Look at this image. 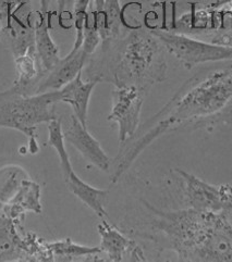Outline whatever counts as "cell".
Listing matches in <instances>:
<instances>
[{"label":"cell","instance_id":"obj_5","mask_svg":"<svg viewBox=\"0 0 232 262\" xmlns=\"http://www.w3.org/2000/svg\"><path fill=\"white\" fill-rule=\"evenodd\" d=\"M48 127V141L47 144L54 148L58 155L60 168H61L62 177L66 186L71 193L79 198L81 202L87 205L94 213H96L100 219H108V214L105 209V203L108 197L109 191L106 189H100L94 187L87 182H84L79 176H76L70 157L67 151L66 142L62 133V124L59 119L51 120L47 123Z\"/></svg>","mask_w":232,"mask_h":262},{"label":"cell","instance_id":"obj_18","mask_svg":"<svg viewBox=\"0 0 232 262\" xmlns=\"http://www.w3.org/2000/svg\"><path fill=\"white\" fill-rule=\"evenodd\" d=\"M122 10L120 0H105L101 20L97 23L101 41L117 38L121 34Z\"/></svg>","mask_w":232,"mask_h":262},{"label":"cell","instance_id":"obj_20","mask_svg":"<svg viewBox=\"0 0 232 262\" xmlns=\"http://www.w3.org/2000/svg\"><path fill=\"white\" fill-rule=\"evenodd\" d=\"M100 41L101 38L96 23V14L92 7L88 11L87 20H85L83 31V43L81 48L84 50L85 54L92 56L96 51Z\"/></svg>","mask_w":232,"mask_h":262},{"label":"cell","instance_id":"obj_16","mask_svg":"<svg viewBox=\"0 0 232 262\" xmlns=\"http://www.w3.org/2000/svg\"><path fill=\"white\" fill-rule=\"evenodd\" d=\"M37 19H34V34H35V49L45 74L53 70L61 58L59 48L50 36V29L47 16L40 10L37 11Z\"/></svg>","mask_w":232,"mask_h":262},{"label":"cell","instance_id":"obj_12","mask_svg":"<svg viewBox=\"0 0 232 262\" xmlns=\"http://www.w3.org/2000/svg\"><path fill=\"white\" fill-rule=\"evenodd\" d=\"M97 81L82 80V72L79 73L73 81L65 85L58 91L59 102L68 103L73 110V115L84 126H88V111L91 96Z\"/></svg>","mask_w":232,"mask_h":262},{"label":"cell","instance_id":"obj_25","mask_svg":"<svg viewBox=\"0 0 232 262\" xmlns=\"http://www.w3.org/2000/svg\"><path fill=\"white\" fill-rule=\"evenodd\" d=\"M75 2V0H58L57 4H58V12H59V19H61L62 14L65 13L66 8L69 4H71Z\"/></svg>","mask_w":232,"mask_h":262},{"label":"cell","instance_id":"obj_10","mask_svg":"<svg viewBox=\"0 0 232 262\" xmlns=\"http://www.w3.org/2000/svg\"><path fill=\"white\" fill-rule=\"evenodd\" d=\"M89 57L90 56L85 54L82 48L79 50L71 49V51L65 58H61L57 66L47 73L45 78H41L36 87L35 94L62 89L83 71Z\"/></svg>","mask_w":232,"mask_h":262},{"label":"cell","instance_id":"obj_15","mask_svg":"<svg viewBox=\"0 0 232 262\" xmlns=\"http://www.w3.org/2000/svg\"><path fill=\"white\" fill-rule=\"evenodd\" d=\"M14 59L16 78L12 86L23 94L34 95L38 83L45 75L39 62L35 45L32 46L24 55Z\"/></svg>","mask_w":232,"mask_h":262},{"label":"cell","instance_id":"obj_7","mask_svg":"<svg viewBox=\"0 0 232 262\" xmlns=\"http://www.w3.org/2000/svg\"><path fill=\"white\" fill-rule=\"evenodd\" d=\"M174 173L185 208L212 212L232 211V185H213L180 169H175Z\"/></svg>","mask_w":232,"mask_h":262},{"label":"cell","instance_id":"obj_21","mask_svg":"<svg viewBox=\"0 0 232 262\" xmlns=\"http://www.w3.org/2000/svg\"><path fill=\"white\" fill-rule=\"evenodd\" d=\"M91 0H75L73 9V22L75 29V39L72 50H79L83 43V31L87 20Z\"/></svg>","mask_w":232,"mask_h":262},{"label":"cell","instance_id":"obj_19","mask_svg":"<svg viewBox=\"0 0 232 262\" xmlns=\"http://www.w3.org/2000/svg\"><path fill=\"white\" fill-rule=\"evenodd\" d=\"M25 179H29V174L19 165H6L0 169V212L18 193Z\"/></svg>","mask_w":232,"mask_h":262},{"label":"cell","instance_id":"obj_9","mask_svg":"<svg viewBox=\"0 0 232 262\" xmlns=\"http://www.w3.org/2000/svg\"><path fill=\"white\" fill-rule=\"evenodd\" d=\"M62 133L65 142L74 147L85 160L102 172L110 171L111 159L100 143L89 132L88 126H84L74 115H71L70 121L62 127Z\"/></svg>","mask_w":232,"mask_h":262},{"label":"cell","instance_id":"obj_3","mask_svg":"<svg viewBox=\"0 0 232 262\" xmlns=\"http://www.w3.org/2000/svg\"><path fill=\"white\" fill-rule=\"evenodd\" d=\"M101 42L100 56L89 67V80L115 87L136 86L145 92L166 80V49L152 31L135 29Z\"/></svg>","mask_w":232,"mask_h":262},{"label":"cell","instance_id":"obj_22","mask_svg":"<svg viewBox=\"0 0 232 262\" xmlns=\"http://www.w3.org/2000/svg\"><path fill=\"white\" fill-rule=\"evenodd\" d=\"M210 42L217 43V45L227 46L232 48V33H222V34H216L210 39Z\"/></svg>","mask_w":232,"mask_h":262},{"label":"cell","instance_id":"obj_1","mask_svg":"<svg viewBox=\"0 0 232 262\" xmlns=\"http://www.w3.org/2000/svg\"><path fill=\"white\" fill-rule=\"evenodd\" d=\"M150 214L151 233L142 234L180 261L232 262V211L161 210L141 199Z\"/></svg>","mask_w":232,"mask_h":262},{"label":"cell","instance_id":"obj_13","mask_svg":"<svg viewBox=\"0 0 232 262\" xmlns=\"http://www.w3.org/2000/svg\"><path fill=\"white\" fill-rule=\"evenodd\" d=\"M97 232L100 236L99 248L101 254L106 255L110 261H122L125 255L131 256L137 247V244L133 239L128 237L107 219H101V222L97 225Z\"/></svg>","mask_w":232,"mask_h":262},{"label":"cell","instance_id":"obj_2","mask_svg":"<svg viewBox=\"0 0 232 262\" xmlns=\"http://www.w3.org/2000/svg\"><path fill=\"white\" fill-rule=\"evenodd\" d=\"M232 123V62L203 70L187 80L141 130L157 139L177 129H206Z\"/></svg>","mask_w":232,"mask_h":262},{"label":"cell","instance_id":"obj_8","mask_svg":"<svg viewBox=\"0 0 232 262\" xmlns=\"http://www.w3.org/2000/svg\"><path fill=\"white\" fill-rule=\"evenodd\" d=\"M146 92L136 86L115 87L113 107L107 120L118 126L119 146L126 143L140 128L141 112Z\"/></svg>","mask_w":232,"mask_h":262},{"label":"cell","instance_id":"obj_26","mask_svg":"<svg viewBox=\"0 0 232 262\" xmlns=\"http://www.w3.org/2000/svg\"><path fill=\"white\" fill-rule=\"evenodd\" d=\"M230 3H232V0H217L216 3H212V4L207 5V8L215 9V8H218V7H221V6H223V5L230 4Z\"/></svg>","mask_w":232,"mask_h":262},{"label":"cell","instance_id":"obj_24","mask_svg":"<svg viewBox=\"0 0 232 262\" xmlns=\"http://www.w3.org/2000/svg\"><path fill=\"white\" fill-rule=\"evenodd\" d=\"M39 4H40V11L47 16V21L51 26V11H50L51 0H39Z\"/></svg>","mask_w":232,"mask_h":262},{"label":"cell","instance_id":"obj_23","mask_svg":"<svg viewBox=\"0 0 232 262\" xmlns=\"http://www.w3.org/2000/svg\"><path fill=\"white\" fill-rule=\"evenodd\" d=\"M93 3H94L93 9L96 14V23H98L102 17V10H104L105 0H93Z\"/></svg>","mask_w":232,"mask_h":262},{"label":"cell","instance_id":"obj_14","mask_svg":"<svg viewBox=\"0 0 232 262\" xmlns=\"http://www.w3.org/2000/svg\"><path fill=\"white\" fill-rule=\"evenodd\" d=\"M0 261H29L25 231L0 212Z\"/></svg>","mask_w":232,"mask_h":262},{"label":"cell","instance_id":"obj_27","mask_svg":"<svg viewBox=\"0 0 232 262\" xmlns=\"http://www.w3.org/2000/svg\"><path fill=\"white\" fill-rule=\"evenodd\" d=\"M6 23H7V14L6 13H0V34L6 29Z\"/></svg>","mask_w":232,"mask_h":262},{"label":"cell","instance_id":"obj_17","mask_svg":"<svg viewBox=\"0 0 232 262\" xmlns=\"http://www.w3.org/2000/svg\"><path fill=\"white\" fill-rule=\"evenodd\" d=\"M47 244L55 260H99L98 256L101 254L99 246L80 245L68 237L56 242H48Z\"/></svg>","mask_w":232,"mask_h":262},{"label":"cell","instance_id":"obj_4","mask_svg":"<svg viewBox=\"0 0 232 262\" xmlns=\"http://www.w3.org/2000/svg\"><path fill=\"white\" fill-rule=\"evenodd\" d=\"M58 91L27 95L13 86L0 92V127L12 128L29 137L31 154L38 151L37 126L57 119Z\"/></svg>","mask_w":232,"mask_h":262},{"label":"cell","instance_id":"obj_6","mask_svg":"<svg viewBox=\"0 0 232 262\" xmlns=\"http://www.w3.org/2000/svg\"><path fill=\"white\" fill-rule=\"evenodd\" d=\"M152 33L160 40L169 54L174 55L187 70L207 62L232 60L231 47L204 41L182 33L165 30H154Z\"/></svg>","mask_w":232,"mask_h":262},{"label":"cell","instance_id":"obj_11","mask_svg":"<svg viewBox=\"0 0 232 262\" xmlns=\"http://www.w3.org/2000/svg\"><path fill=\"white\" fill-rule=\"evenodd\" d=\"M28 212H43L40 186L38 183L32 181L30 178L23 180L18 193L14 195L9 203L4 206L2 210V213L21 228H23L25 214Z\"/></svg>","mask_w":232,"mask_h":262}]
</instances>
